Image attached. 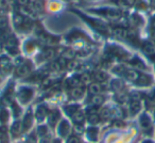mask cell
<instances>
[{"mask_svg":"<svg viewBox=\"0 0 155 143\" xmlns=\"http://www.w3.org/2000/svg\"><path fill=\"white\" fill-rule=\"evenodd\" d=\"M142 49H143L144 54L149 57L152 60H155V46L153 45L151 42H146L142 46Z\"/></svg>","mask_w":155,"mask_h":143,"instance_id":"1","label":"cell"},{"mask_svg":"<svg viewBox=\"0 0 155 143\" xmlns=\"http://www.w3.org/2000/svg\"><path fill=\"white\" fill-rule=\"evenodd\" d=\"M17 45L18 42L15 37H9L7 40V43H5V48L11 54H16L17 52Z\"/></svg>","mask_w":155,"mask_h":143,"instance_id":"2","label":"cell"},{"mask_svg":"<svg viewBox=\"0 0 155 143\" xmlns=\"http://www.w3.org/2000/svg\"><path fill=\"white\" fill-rule=\"evenodd\" d=\"M125 78H127L130 81H133V82H138V80L140 79L141 77V74L138 73L137 71H134V69H129V71H125V74H124Z\"/></svg>","mask_w":155,"mask_h":143,"instance_id":"3","label":"cell"},{"mask_svg":"<svg viewBox=\"0 0 155 143\" xmlns=\"http://www.w3.org/2000/svg\"><path fill=\"white\" fill-rule=\"evenodd\" d=\"M141 109V103L140 99H131V104H130V112L131 114H137Z\"/></svg>","mask_w":155,"mask_h":143,"instance_id":"4","label":"cell"},{"mask_svg":"<svg viewBox=\"0 0 155 143\" xmlns=\"http://www.w3.org/2000/svg\"><path fill=\"white\" fill-rule=\"evenodd\" d=\"M69 132H70V126H69V124L66 121H62V123L58 126V134L64 138V137L68 136Z\"/></svg>","mask_w":155,"mask_h":143,"instance_id":"5","label":"cell"},{"mask_svg":"<svg viewBox=\"0 0 155 143\" xmlns=\"http://www.w3.org/2000/svg\"><path fill=\"white\" fill-rule=\"evenodd\" d=\"M33 95V91L30 89H22L21 91L19 92L18 96H19V99L21 100L22 103H27Z\"/></svg>","mask_w":155,"mask_h":143,"instance_id":"6","label":"cell"},{"mask_svg":"<svg viewBox=\"0 0 155 143\" xmlns=\"http://www.w3.org/2000/svg\"><path fill=\"white\" fill-rule=\"evenodd\" d=\"M139 124L143 130H148L149 128H151V119L149 117V115L142 114L139 119Z\"/></svg>","mask_w":155,"mask_h":143,"instance_id":"7","label":"cell"},{"mask_svg":"<svg viewBox=\"0 0 155 143\" xmlns=\"http://www.w3.org/2000/svg\"><path fill=\"white\" fill-rule=\"evenodd\" d=\"M31 72V65L29 63H24L21 66L18 67L17 69V75L19 77H25Z\"/></svg>","mask_w":155,"mask_h":143,"instance_id":"8","label":"cell"},{"mask_svg":"<svg viewBox=\"0 0 155 143\" xmlns=\"http://www.w3.org/2000/svg\"><path fill=\"white\" fill-rule=\"evenodd\" d=\"M113 33H114L115 37H118V39H127V37H129V31L124 28H121V27L115 28Z\"/></svg>","mask_w":155,"mask_h":143,"instance_id":"9","label":"cell"},{"mask_svg":"<svg viewBox=\"0 0 155 143\" xmlns=\"http://www.w3.org/2000/svg\"><path fill=\"white\" fill-rule=\"evenodd\" d=\"M12 67V63L7 57H1L0 58V68H2L3 71H10Z\"/></svg>","mask_w":155,"mask_h":143,"instance_id":"10","label":"cell"},{"mask_svg":"<svg viewBox=\"0 0 155 143\" xmlns=\"http://www.w3.org/2000/svg\"><path fill=\"white\" fill-rule=\"evenodd\" d=\"M102 90V87L100 83L98 82H93L89 85V88H88V91L91 94H93V95H98V94H100V92H101Z\"/></svg>","mask_w":155,"mask_h":143,"instance_id":"11","label":"cell"},{"mask_svg":"<svg viewBox=\"0 0 155 143\" xmlns=\"http://www.w3.org/2000/svg\"><path fill=\"white\" fill-rule=\"evenodd\" d=\"M106 17L110 18V19H113V20H117L120 18L121 14H120V11H118V10H107V12L105 13Z\"/></svg>","mask_w":155,"mask_h":143,"instance_id":"12","label":"cell"},{"mask_svg":"<svg viewBox=\"0 0 155 143\" xmlns=\"http://www.w3.org/2000/svg\"><path fill=\"white\" fill-rule=\"evenodd\" d=\"M93 26L95 27L98 31H100V32H102V33H107L108 32V27L101 22H97V20H96V22H93Z\"/></svg>","mask_w":155,"mask_h":143,"instance_id":"13","label":"cell"},{"mask_svg":"<svg viewBox=\"0 0 155 143\" xmlns=\"http://www.w3.org/2000/svg\"><path fill=\"white\" fill-rule=\"evenodd\" d=\"M46 114H47V109H46V107L41 106V107H38V109L36 110L35 117H36V119L38 120L39 122H41V121H43V120L45 119Z\"/></svg>","mask_w":155,"mask_h":143,"instance_id":"14","label":"cell"},{"mask_svg":"<svg viewBox=\"0 0 155 143\" xmlns=\"http://www.w3.org/2000/svg\"><path fill=\"white\" fill-rule=\"evenodd\" d=\"M84 95V89L82 87H77L73 88L72 91H71V96L73 98H81Z\"/></svg>","mask_w":155,"mask_h":143,"instance_id":"15","label":"cell"},{"mask_svg":"<svg viewBox=\"0 0 155 143\" xmlns=\"http://www.w3.org/2000/svg\"><path fill=\"white\" fill-rule=\"evenodd\" d=\"M72 117H73V121H74L75 123L80 124V123H82V122L85 120V114H84V112H83V111L78 110L77 112H75L74 114L72 115Z\"/></svg>","mask_w":155,"mask_h":143,"instance_id":"16","label":"cell"},{"mask_svg":"<svg viewBox=\"0 0 155 143\" xmlns=\"http://www.w3.org/2000/svg\"><path fill=\"white\" fill-rule=\"evenodd\" d=\"M95 78H96V80H98L99 82H105L108 78V75L106 74L105 72L99 71L95 74Z\"/></svg>","mask_w":155,"mask_h":143,"instance_id":"17","label":"cell"},{"mask_svg":"<svg viewBox=\"0 0 155 143\" xmlns=\"http://www.w3.org/2000/svg\"><path fill=\"white\" fill-rule=\"evenodd\" d=\"M20 130H21V124H20L19 121L15 122V123L12 125V128H11V131L13 134V136H18L20 134Z\"/></svg>","mask_w":155,"mask_h":143,"instance_id":"18","label":"cell"},{"mask_svg":"<svg viewBox=\"0 0 155 143\" xmlns=\"http://www.w3.org/2000/svg\"><path fill=\"white\" fill-rule=\"evenodd\" d=\"M58 119H60V113H58V111H53V112H51L49 115V124L50 125H54L55 123H58Z\"/></svg>","mask_w":155,"mask_h":143,"instance_id":"19","label":"cell"},{"mask_svg":"<svg viewBox=\"0 0 155 143\" xmlns=\"http://www.w3.org/2000/svg\"><path fill=\"white\" fill-rule=\"evenodd\" d=\"M91 103H93V105H95V106H100V105H102L104 103V97L101 95H93V97H91Z\"/></svg>","mask_w":155,"mask_h":143,"instance_id":"20","label":"cell"},{"mask_svg":"<svg viewBox=\"0 0 155 143\" xmlns=\"http://www.w3.org/2000/svg\"><path fill=\"white\" fill-rule=\"evenodd\" d=\"M32 121H33V117L31 113H28V114L25 117L24 120V128L25 129H29L30 126L32 125Z\"/></svg>","mask_w":155,"mask_h":143,"instance_id":"21","label":"cell"},{"mask_svg":"<svg viewBox=\"0 0 155 143\" xmlns=\"http://www.w3.org/2000/svg\"><path fill=\"white\" fill-rule=\"evenodd\" d=\"M80 83H81L80 78H77V77H71V78L68 79V85H69V87H71V88L79 87Z\"/></svg>","mask_w":155,"mask_h":143,"instance_id":"22","label":"cell"},{"mask_svg":"<svg viewBox=\"0 0 155 143\" xmlns=\"http://www.w3.org/2000/svg\"><path fill=\"white\" fill-rule=\"evenodd\" d=\"M100 120V117L97 114V113H94V114H88V117H87V121H88L89 124L91 125H95L99 122Z\"/></svg>","mask_w":155,"mask_h":143,"instance_id":"23","label":"cell"},{"mask_svg":"<svg viewBox=\"0 0 155 143\" xmlns=\"http://www.w3.org/2000/svg\"><path fill=\"white\" fill-rule=\"evenodd\" d=\"M24 23H25V18L20 14H15L14 15V24H15L16 27H20L21 25H24Z\"/></svg>","mask_w":155,"mask_h":143,"instance_id":"24","label":"cell"},{"mask_svg":"<svg viewBox=\"0 0 155 143\" xmlns=\"http://www.w3.org/2000/svg\"><path fill=\"white\" fill-rule=\"evenodd\" d=\"M74 57H75V52H74V50H72V49L66 50V51L64 52V54H63V58L66 59V60H72Z\"/></svg>","mask_w":155,"mask_h":143,"instance_id":"25","label":"cell"},{"mask_svg":"<svg viewBox=\"0 0 155 143\" xmlns=\"http://www.w3.org/2000/svg\"><path fill=\"white\" fill-rule=\"evenodd\" d=\"M110 117H112V110H110V109H108V108L102 109V111H101V117L102 119L107 120V119H110Z\"/></svg>","mask_w":155,"mask_h":143,"instance_id":"26","label":"cell"},{"mask_svg":"<svg viewBox=\"0 0 155 143\" xmlns=\"http://www.w3.org/2000/svg\"><path fill=\"white\" fill-rule=\"evenodd\" d=\"M65 111H66L67 114L73 115V114H74V113L78 111V106H75V105H72V106L65 107Z\"/></svg>","mask_w":155,"mask_h":143,"instance_id":"27","label":"cell"},{"mask_svg":"<svg viewBox=\"0 0 155 143\" xmlns=\"http://www.w3.org/2000/svg\"><path fill=\"white\" fill-rule=\"evenodd\" d=\"M50 68L53 72H60L61 69H63V67H62V65L60 64L58 61H54V62H52L51 65H50Z\"/></svg>","mask_w":155,"mask_h":143,"instance_id":"28","label":"cell"},{"mask_svg":"<svg viewBox=\"0 0 155 143\" xmlns=\"http://www.w3.org/2000/svg\"><path fill=\"white\" fill-rule=\"evenodd\" d=\"M80 80L82 83H88L89 81H91V75L88 74V73H84V74H82L80 76Z\"/></svg>","mask_w":155,"mask_h":143,"instance_id":"29","label":"cell"},{"mask_svg":"<svg viewBox=\"0 0 155 143\" xmlns=\"http://www.w3.org/2000/svg\"><path fill=\"white\" fill-rule=\"evenodd\" d=\"M33 9H34L35 12L41 13V12H43V3L37 0V1H35L34 2V5H33Z\"/></svg>","mask_w":155,"mask_h":143,"instance_id":"30","label":"cell"},{"mask_svg":"<svg viewBox=\"0 0 155 143\" xmlns=\"http://www.w3.org/2000/svg\"><path fill=\"white\" fill-rule=\"evenodd\" d=\"M110 87L114 90H120L121 87H122V83H121L120 80H113L112 83H110Z\"/></svg>","mask_w":155,"mask_h":143,"instance_id":"31","label":"cell"},{"mask_svg":"<svg viewBox=\"0 0 155 143\" xmlns=\"http://www.w3.org/2000/svg\"><path fill=\"white\" fill-rule=\"evenodd\" d=\"M37 134L41 137H45L47 134V126H39L37 129Z\"/></svg>","mask_w":155,"mask_h":143,"instance_id":"32","label":"cell"},{"mask_svg":"<svg viewBox=\"0 0 155 143\" xmlns=\"http://www.w3.org/2000/svg\"><path fill=\"white\" fill-rule=\"evenodd\" d=\"M8 27V22L5 20V18L0 17V30H5Z\"/></svg>","mask_w":155,"mask_h":143,"instance_id":"33","label":"cell"},{"mask_svg":"<svg viewBox=\"0 0 155 143\" xmlns=\"http://www.w3.org/2000/svg\"><path fill=\"white\" fill-rule=\"evenodd\" d=\"M74 131L77 132L78 134H83V131H84V127H83L82 125H80V124H75V126H74Z\"/></svg>","mask_w":155,"mask_h":143,"instance_id":"34","label":"cell"},{"mask_svg":"<svg viewBox=\"0 0 155 143\" xmlns=\"http://www.w3.org/2000/svg\"><path fill=\"white\" fill-rule=\"evenodd\" d=\"M53 54H54V50L53 49H47L45 52H44V57L45 58H47V59H49V58H51V57H53Z\"/></svg>","mask_w":155,"mask_h":143,"instance_id":"35","label":"cell"},{"mask_svg":"<svg viewBox=\"0 0 155 143\" xmlns=\"http://www.w3.org/2000/svg\"><path fill=\"white\" fill-rule=\"evenodd\" d=\"M67 143H81V140L78 138V137L72 136V137H70L68 140H67Z\"/></svg>","mask_w":155,"mask_h":143,"instance_id":"36","label":"cell"},{"mask_svg":"<svg viewBox=\"0 0 155 143\" xmlns=\"http://www.w3.org/2000/svg\"><path fill=\"white\" fill-rule=\"evenodd\" d=\"M9 5V1L8 0H0V9L5 10Z\"/></svg>","mask_w":155,"mask_h":143,"instance_id":"37","label":"cell"},{"mask_svg":"<svg viewBox=\"0 0 155 143\" xmlns=\"http://www.w3.org/2000/svg\"><path fill=\"white\" fill-rule=\"evenodd\" d=\"M8 119V113L7 111H1V114H0V122H5Z\"/></svg>","mask_w":155,"mask_h":143,"instance_id":"38","label":"cell"},{"mask_svg":"<svg viewBox=\"0 0 155 143\" xmlns=\"http://www.w3.org/2000/svg\"><path fill=\"white\" fill-rule=\"evenodd\" d=\"M24 63H25L24 59H22L21 57H17V58L15 59V65H17V66H21Z\"/></svg>","mask_w":155,"mask_h":143,"instance_id":"39","label":"cell"},{"mask_svg":"<svg viewBox=\"0 0 155 143\" xmlns=\"http://www.w3.org/2000/svg\"><path fill=\"white\" fill-rule=\"evenodd\" d=\"M20 11H22V13L26 14V15H30L31 13V10L28 7H21L20 8Z\"/></svg>","mask_w":155,"mask_h":143,"instance_id":"40","label":"cell"},{"mask_svg":"<svg viewBox=\"0 0 155 143\" xmlns=\"http://www.w3.org/2000/svg\"><path fill=\"white\" fill-rule=\"evenodd\" d=\"M18 3L21 7H28L29 3H30V0H18Z\"/></svg>","mask_w":155,"mask_h":143,"instance_id":"41","label":"cell"},{"mask_svg":"<svg viewBox=\"0 0 155 143\" xmlns=\"http://www.w3.org/2000/svg\"><path fill=\"white\" fill-rule=\"evenodd\" d=\"M136 62V61H135ZM133 65L134 66H136V67H138V68H144V65L142 64V62L141 61H139V60H137V62L136 63H133Z\"/></svg>","mask_w":155,"mask_h":143,"instance_id":"42","label":"cell"},{"mask_svg":"<svg viewBox=\"0 0 155 143\" xmlns=\"http://www.w3.org/2000/svg\"><path fill=\"white\" fill-rule=\"evenodd\" d=\"M121 2L124 5H131L134 3V0H121Z\"/></svg>","mask_w":155,"mask_h":143,"instance_id":"43","label":"cell"},{"mask_svg":"<svg viewBox=\"0 0 155 143\" xmlns=\"http://www.w3.org/2000/svg\"><path fill=\"white\" fill-rule=\"evenodd\" d=\"M27 143H35V138L33 136H30L28 139V141H27Z\"/></svg>","mask_w":155,"mask_h":143,"instance_id":"44","label":"cell"},{"mask_svg":"<svg viewBox=\"0 0 155 143\" xmlns=\"http://www.w3.org/2000/svg\"><path fill=\"white\" fill-rule=\"evenodd\" d=\"M41 143H50V139L49 138H44L41 140Z\"/></svg>","mask_w":155,"mask_h":143,"instance_id":"45","label":"cell"},{"mask_svg":"<svg viewBox=\"0 0 155 143\" xmlns=\"http://www.w3.org/2000/svg\"><path fill=\"white\" fill-rule=\"evenodd\" d=\"M142 143H153V142L151 140H146V141H143Z\"/></svg>","mask_w":155,"mask_h":143,"instance_id":"46","label":"cell"},{"mask_svg":"<svg viewBox=\"0 0 155 143\" xmlns=\"http://www.w3.org/2000/svg\"><path fill=\"white\" fill-rule=\"evenodd\" d=\"M151 3H152L153 7H155V0H151Z\"/></svg>","mask_w":155,"mask_h":143,"instance_id":"47","label":"cell"},{"mask_svg":"<svg viewBox=\"0 0 155 143\" xmlns=\"http://www.w3.org/2000/svg\"><path fill=\"white\" fill-rule=\"evenodd\" d=\"M153 37L155 39V30H154V32H153Z\"/></svg>","mask_w":155,"mask_h":143,"instance_id":"48","label":"cell"},{"mask_svg":"<svg viewBox=\"0 0 155 143\" xmlns=\"http://www.w3.org/2000/svg\"><path fill=\"white\" fill-rule=\"evenodd\" d=\"M54 143H58V142H54Z\"/></svg>","mask_w":155,"mask_h":143,"instance_id":"49","label":"cell"}]
</instances>
